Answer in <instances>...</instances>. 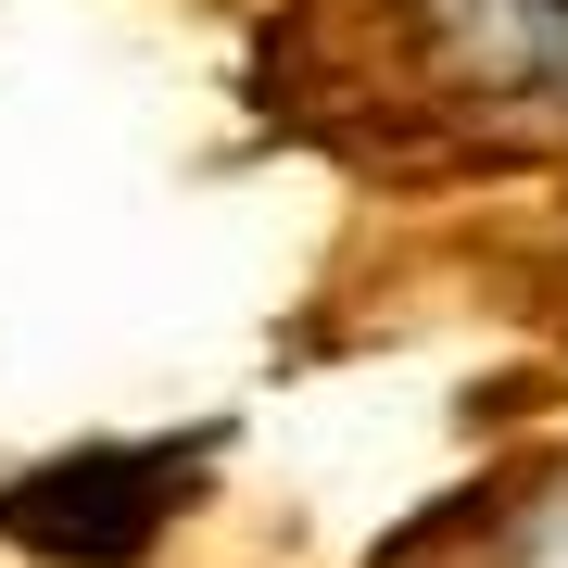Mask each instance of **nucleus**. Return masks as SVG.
<instances>
[{
    "mask_svg": "<svg viewBox=\"0 0 568 568\" xmlns=\"http://www.w3.org/2000/svg\"><path fill=\"white\" fill-rule=\"evenodd\" d=\"M316 89H265L342 152L392 164H530L568 152V0H354L291 26Z\"/></svg>",
    "mask_w": 568,
    "mask_h": 568,
    "instance_id": "1",
    "label": "nucleus"
},
{
    "mask_svg": "<svg viewBox=\"0 0 568 568\" xmlns=\"http://www.w3.org/2000/svg\"><path fill=\"white\" fill-rule=\"evenodd\" d=\"M455 544H467V568H568V467L518 480L506 518H467Z\"/></svg>",
    "mask_w": 568,
    "mask_h": 568,
    "instance_id": "3",
    "label": "nucleus"
},
{
    "mask_svg": "<svg viewBox=\"0 0 568 568\" xmlns=\"http://www.w3.org/2000/svg\"><path fill=\"white\" fill-rule=\"evenodd\" d=\"M227 429H164V443H77L26 480H0V544L51 568H140L164 530L203 506Z\"/></svg>",
    "mask_w": 568,
    "mask_h": 568,
    "instance_id": "2",
    "label": "nucleus"
}]
</instances>
